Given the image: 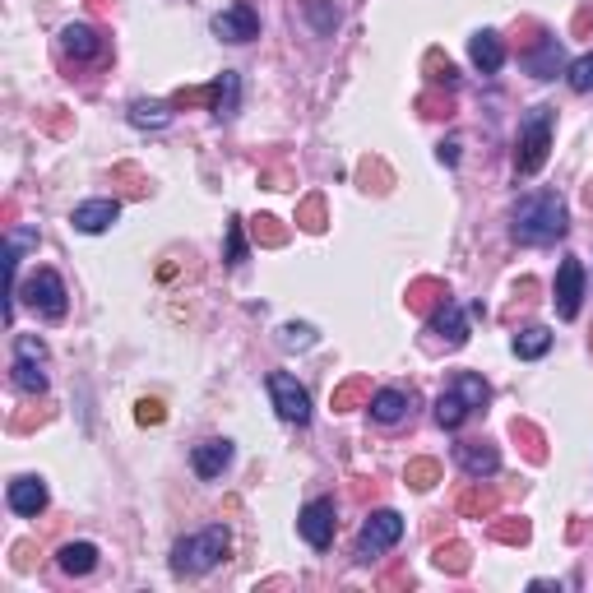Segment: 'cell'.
I'll return each mask as SVG.
<instances>
[{"label":"cell","mask_w":593,"mask_h":593,"mask_svg":"<svg viewBox=\"0 0 593 593\" xmlns=\"http://www.w3.org/2000/svg\"><path fill=\"white\" fill-rule=\"evenodd\" d=\"M223 260H228V265H241V260H246V223H241L237 214L228 218V251H223Z\"/></svg>","instance_id":"cell-36"},{"label":"cell","mask_w":593,"mask_h":593,"mask_svg":"<svg viewBox=\"0 0 593 593\" xmlns=\"http://www.w3.org/2000/svg\"><path fill=\"white\" fill-rule=\"evenodd\" d=\"M417 112L422 116H455V98H450V93H422V98H417Z\"/></svg>","instance_id":"cell-38"},{"label":"cell","mask_w":593,"mask_h":593,"mask_svg":"<svg viewBox=\"0 0 593 593\" xmlns=\"http://www.w3.org/2000/svg\"><path fill=\"white\" fill-rule=\"evenodd\" d=\"M552 126H556L552 107H529V112L519 116L515 177H538V172L547 167V153H552Z\"/></svg>","instance_id":"cell-3"},{"label":"cell","mask_w":593,"mask_h":593,"mask_svg":"<svg viewBox=\"0 0 593 593\" xmlns=\"http://www.w3.org/2000/svg\"><path fill=\"white\" fill-rule=\"evenodd\" d=\"M445 297H450L445 278H417V283H408V306H413V311H422V316H431V311H436Z\"/></svg>","instance_id":"cell-24"},{"label":"cell","mask_w":593,"mask_h":593,"mask_svg":"<svg viewBox=\"0 0 593 593\" xmlns=\"http://www.w3.org/2000/svg\"><path fill=\"white\" fill-rule=\"evenodd\" d=\"M334 529H339V515H334V496H316V501L302 505V515H297V533H302L306 543L325 552L334 543Z\"/></svg>","instance_id":"cell-9"},{"label":"cell","mask_w":593,"mask_h":593,"mask_svg":"<svg viewBox=\"0 0 593 593\" xmlns=\"http://www.w3.org/2000/svg\"><path fill=\"white\" fill-rule=\"evenodd\" d=\"M260 186H265V190H283V186H288V172H278V167H274V172H260Z\"/></svg>","instance_id":"cell-41"},{"label":"cell","mask_w":593,"mask_h":593,"mask_svg":"<svg viewBox=\"0 0 593 593\" xmlns=\"http://www.w3.org/2000/svg\"><path fill=\"white\" fill-rule=\"evenodd\" d=\"M251 237H255V246H283V241H288V228H283L278 218L260 214V218L251 223Z\"/></svg>","instance_id":"cell-35"},{"label":"cell","mask_w":593,"mask_h":593,"mask_svg":"<svg viewBox=\"0 0 593 593\" xmlns=\"http://www.w3.org/2000/svg\"><path fill=\"white\" fill-rule=\"evenodd\" d=\"M121 218V200H84L75 204V214H70V228L84 232V237H98V232H107Z\"/></svg>","instance_id":"cell-16"},{"label":"cell","mask_w":593,"mask_h":593,"mask_svg":"<svg viewBox=\"0 0 593 593\" xmlns=\"http://www.w3.org/2000/svg\"><path fill=\"white\" fill-rule=\"evenodd\" d=\"M519 61H524V70H529L533 79H556L561 70H570V65H566V51H561V42H556L547 28H538V38H533V51H524Z\"/></svg>","instance_id":"cell-12"},{"label":"cell","mask_w":593,"mask_h":593,"mask_svg":"<svg viewBox=\"0 0 593 593\" xmlns=\"http://www.w3.org/2000/svg\"><path fill=\"white\" fill-rule=\"evenodd\" d=\"M422 70H427V79L436 84V89H445V93H455V89H459V70H455V61H450V56H441L436 47H431L427 56H422Z\"/></svg>","instance_id":"cell-28"},{"label":"cell","mask_w":593,"mask_h":593,"mask_svg":"<svg viewBox=\"0 0 593 593\" xmlns=\"http://www.w3.org/2000/svg\"><path fill=\"white\" fill-rule=\"evenodd\" d=\"M61 51L70 61H102V56H107V38H102V28H93V24H65Z\"/></svg>","instance_id":"cell-14"},{"label":"cell","mask_w":593,"mask_h":593,"mask_svg":"<svg viewBox=\"0 0 593 593\" xmlns=\"http://www.w3.org/2000/svg\"><path fill=\"white\" fill-rule=\"evenodd\" d=\"M431 561H436V570H445V575H468V566H473V547L468 543H436Z\"/></svg>","instance_id":"cell-27"},{"label":"cell","mask_w":593,"mask_h":593,"mask_svg":"<svg viewBox=\"0 0 593 593\" xmlns=\"http://www.w3.org/2000/svg\"><path fill=\"white\" fill-rule=\"evenodd\" d=\"M468 56H473V65H478L482 75H496L505 65V42L496 28H482V33H473L468 38Z\"/></svg>","instance_id":"cell-20"},{"label":"cell","mask_w":593,"mask_h":593,"mask_svg":"<svg viewBox=\"0 0 593 593\" xmlns=\"http://www.w3.org/2000/svg\"><path fill=\"white\" fill-rule=\"evenodd\" d=\"M455 464L464 468L473 482L496 478V473H501V450H496L492 441H459L455 445Z\"/></svg>","instance_id":"cell-13"},{"label":"cell","mask_w":593,"mask_h":593,"mask_svg":"<svg viewBox=\"0 0 593 593\" xmlns=\"http://www.w3.org/2000/svg\"><path fill=\"white\" fill-rule=\"evenodd\" d=\"M404 538V515L399 510H376V515H366L362 533H357V566H371L380 556L399 547Z\"/></svg>","instance_id":"cell-6"},{"label":"cell","mask_w":593,"mask_h":593,"mask_svg":"<svg viewBox=\"0 0 593 593\" xmlns=\"http://www.w3.org/2000/svg\"><path fill=\"white\" fill-rule=\"evenodd\" d=\"M269 399H274L278 417L292 422V427H306L311 422V394L297 385V376L288 371H269Z\"/></svg>","instance_id":"cell-8"},{"label":"cell","mask_w":593,"mask_h":593,"mask_svg":"<svg viewBox=\"0 0 593 593\" xmlns=\"http://www.w3.org/2000/svg\"><path fill=\"white\" fill-rule=\"evenodd\" d=\"M89 5H93L98 14H112V10H116V0H89Z\"/></svg>","instance_id":"cell-43"},{"label":"cell","mask_w":593,"mask_h":593,"mask_svg":"<svg viewBox=\"0 0 593 593\" xmlns=\"http://www.w3.org/2000/svg\"><path fill=\"white\" fill-rule=\"evenodd\" d=\"M163 417H167L163 399H139V404H135V422H139V427H158Z\"/></svg>","instance_id":"cell-39"},{"label":"cell","mask_w":593,"mask_h":593,"mask_svg":"<svg viewBox=\"0 0 593 593\" xmlns=\"http://www.w3.org/2000/svg\"><path fill=\"white\" fill-rule=\"evenodd\" d=\"M130 126H135V130H167V126H172V102L135 98V102H130Z\"/></svg>","instance_id":"cell-23"},{"label":"cell","mask_w":593,"mask_h":593,"mask_svg":"<svg viewBox=\"0 0 593 593\" xmlns=\"http://www.w3.org/2000/svg\"><path fill=\"white\" fill-rule=\"evenodd\" d=\"M209 107H214L218 121H232V116L241 112V75L237 70H223V75L214 79V102H209Z\"/></svg>","instance_id":"cell-22"},{"label":"cell","mask_w":593,"mask_h":593,"mask_svg":"<svg viewBox=\"0 0 593 593\" xmlns=\"http://www.w3.org/2000/svg\"><path fill=\"white\" fill-rule=\"evenodd\" d=\"M232 547V533L223 529V524H209V529L200 533H186V538H177V547H172V575H209V570L228 556Z\"/></svg>","instance_id":"cell-4"},{"label":"cell","mask_w":593,"mask_h":593,"mask_svg":"<svg viewBox=\"0 0 593 593\" xmlns=\"http://www.w3.org/2000/svg\"><path fill=\"white\" fill-rule=\"evenodd\" d=\"M427 325H431V334H441L445 339V348H464L468 343V311L455 302V297H445V302L427 316Z\"/></svg>","instance_id":"cell-15"},{"label":"cell","mask_w":593,"mask_h":593,"mask_svg":"<svg viewBox=\"0 0 593 593\" xmlns=\"http://www.w3.org/2000/svg\"><path fill=\"white\" fill-rule=\"evenodd\" d=\"M580 302H584V265L575 255H566L556 265V283H552V306L561 320H575L580 316Z\"/></svg>","instance_id":"cell-10"},{"label":"cell","mask_w":593,"mask_h":593,"mask_svg":"<svg viewBox=\"0 0 593 593\" xmlns=\"http://www.w3.org/2000/svg\"><path fill=\"white\" fill-rule=\"evenodd\" d=\"M570 232V214L566 200L556 190H529L524 200L515 204V218H510V237L519 246H552Z\"/></svg>","instance_id":"cell-1"},{"label":"cell","mask_w":593,"mask_h":593,"mask_svg":"<svg viewBox=\"0 0 593 593\" xmlns=\"http://www.w3.org/2000/svg\"><path fill=\"white\" fill-rule=\"evenodd\" d=\"M510 436L524 445V455H529L533 464H543V459H547V436L533 427L529 417H515V422H510Z\"/></svg>","instance_id":"cell-29"},{"label":"cell","mask_w":593,"mask_h":593,"mask_svg":"<svg viewBox=\"0 0 593 593\" xmlns=\"http://www.w3.org/2000/svg\"><path fill=\"white\" fill-rule=\"evenodd\" d=\"M496 538V543H510V547H519V543H529V519H496L492 515V529H487Z\"/></svg>","instance_id":"cell-33"},{"label":"cell","mask_w":593,"mask_h":593,"mask_svg":"<svg viewBox=\"0 0 593 593\" xmlns=\"http://www.w3.org/2000/svg\"><path fill=\"white\" fill-rule=\"evenodd\" d=\"M455 510L464 519H492L496 510H501V496L492 492V487H482V482H473V487H464L455 501Z\"/></svg>","instance_id":"cell-21"},{"label":"cell","mask_w":593,"mask_h":593,"mask_svg":"<svg viewBox=\"0 0 593 593\" xmlns=\"http://www.w3.org/2000/svg\"><path fill=\"white\" fill-rule=\"evenodd\" d=\"M214 38L218 42H251V38H260V14H255V5L251 0H237V5H228L223 14H214Z\"/></svg>","instance_id":"cell-11"},{"label":"cell","mask_w":593,"mask_h":593,"mask_svg":"<svg viewBox=\"0 0 593 593\" xmlns=\"http://www.w3.org/2000/svg\"><path fill=\"white\" fill-rule=\"evenodd\" d=\"M487 404H492V385L478 371H455V376L445 380L441 399H436V422L445 431H459L468 417H478Z\"/></svg>","instance_id":"cell-2"},{"label":"cell","mask_w":593,"mask_h":593,"mask_svg":"<svg viewBox=\"0 0 593 593\" xmlns=\"http://www.w3.org/2000/svg\"><path fill=\"white\" fill-rule=\"evenodd\" d=\"M297 223H302V232H325L329 228L325 200H320V195H306V200L297 204Z\"/></svg>","instance_id":"cell-34"},{"label":"cell","mask_w":593,"mask_h":593,"mask_svg":"<svg viewBox=\"0 0 593 593\" xmlns=\"http://www.w3.org/2000/svg\"><path fill=\"white\" fill-rule=\"evenodd\" d=\"M56 566H61L65 575H89V570L98 566V547L93 543H65L61 552H56Z\"/></svg>","instance_id":"cell-26"},{"label":"cell","mask_w":593,"mask_h":593,"mask_svg":"<svg viewBox=\"0 0 593 593\" xmlns=\"http://www.w3.org/2000/svg\"><path fill=\"white\" fill-rule=\"evenodd\" d=\"M566 84H570L575 93H593V56H580V61H570Z\"/></svg>","instance_id":"cell-37"},{"label":"cell","mask_w":593,"mask_h":593,"mask_svg":"<svg viewBox=\"0 0 593 593\" xmlns=\"http://www.w3.org/2000/svg\"><path fill=\"white\" fill-rule=\"evenodd\" d=\"M5 501H10L14 515L38 519L42 510H47V482H42V478H14L10 492H5Z\"/></svg>","instance_id":"cell-19"},{"label":"cell","mask_w":593,"mask_h":593,"mask_svg":"<svg viewBox=\"0 0 593 593\" xmlns=\"http://www.w3.org/2000/svg\"><path fill=\"white\" fill-rule=\"evenodd\" d=\"M10 380L19 394H47V343L38 334H19L14 339Z\"/></svg>","instance_id":"cell-5"},{"label":"cell","mask_w":593,"mask_h":593,"mask_svg":"<svg viewBox=\"0 0 593 593\" xmlns=\"http://www.w3.org/2000/svg\"><path fill=\"white\" fill-rule=\"evenodd\" d=\"M371 177L380 181V190L390 186V172H385V163H376V158H366V163H362V181H371Z\"/></svg>","instance_id":"cell-40"},{"label":"cell","mask_w":593,"mask_h":593,"mask_svg":"<svg viewBox=\"0 0 593 593\" xmlns=\"http://www.w3.org/2000/svg\"><path fill=\"white\" fill-rule=\"evenodd\" d=\"M228 464H232V441H223V436L200 441L195 450H190V468H195V478H204V482L223 478V468Z\"/></svg>","instance_id":"cell-17"},{"label":"cell","mask_w":593,"mask_h":593,"mask_svg":"<svg viewBox=\"0 0 593 593\" xmlns=\"http://www.w3.org/2000/svg\"><path fill=\"white\" fill-rule=\"evenodd\" d=\"M413 390H399V385H390V390H376L371 394V417H376L380 427H399V422H404L408 413H413Z\"/></svg>","instance_id":"cell-18"},{"label":"cell","mask_w":593,"mask_h":593,"mask_svg":"<svg viewBox=\"0 0 593 593\" xmlns=\"http://www.w3.org/2000/svg\"><path fill=\"white\" fill-rule=\"evenodd\" d=\"M547 348H552V329L547 325H524L515 334V357L519 362H538V357H547Z\"/></svg>","instance_id":"cell-25"},{"label":"cell","mask_w":593,"mask_h":593,"mask_svg":"<svg viewBox=\"0 0 593 593\" xmlns=\"http://www.w3.org/2000/svg\"><path fill=\"white\" fill-rule=\"evenodd\" d=\"M19 297H24L42 320H65V311H70V292H65V278L56 274V269H38V274L19 288Z\"/></svg>","instance_id":"cell-7"},{"label":"cell","mask_w":593,"mask_h":593,"mask_svg":"<svg viewBox=\"0 0 593 593\" xmlns=\"http://www.w3.org/2000/svg\"><path fill=\"white\" fill-rule=\"evenodd\" d=\"M404 482L413 487V492H431V487L441 482V464H436V459H408Z\"/></svg>","instance_id":"cell-32"},{"label":"cell","mask_w":593,"mask_h":593,"mask_svg":"<svg viewBox=\"0 0 593 593\" xmlns=\"http://www.w3.org/2000/svg\"><path fill=\"white\" fill-rule=\"evenodd\" d=\"M316 343H320L316 325H302V320H288V325L278 329V348H283V353H306V348H316Z\"/></svg>","instance_id":"cell-31"},{"label":"cell","mask_w":593,"mask_h":593,"mask_svg":"<svg viewBox=\"0 0 593 593\" xmlns=\"http://www.w3.org/2000/svg\"><path fill=\"white\" fill-rule=\"evenodd\" d=\"M589 348H593V343H589Z\"/></svg>","instance_id":"cell-44"},{"label":"cell","mask_w":593,"mask_h":593,"mask_svg":"<svg viewBox=\"0 0 593 593\" xmlns=\"http://www.w3.org/2000/svg\"><path fill=\"white\" fill-rule=\"evenodd\" d=\"M436 158H441V163H459V144L455 139H445L441 149H436Z\"/></svg>","instance_id":"cell-42"},{"label":"cell","mask_w":593,"mask_h":593,"mask_svg":"<svg viewBox=\"0 0 593 593\" xmlns=\"http://www.w3.org/2000/svg\"><path fill=\"white\" fill-rule=\"evenodd\" d=\"M357 404H371V380H366V376L343 380L339 390H334V399H329L334 413H348V408H357Z\"/></svg>","instance_id":"cell-30"}]
</instances>
